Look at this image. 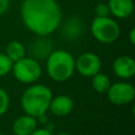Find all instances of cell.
Returning <instances> with one entry per match:
<instances>
[{
    "instance_id": "cell-1",
    "label": "cell",
    "mask_w": 135,
    "mask_h": 135,
    "mask_svg": "<svg viewBox=\"0 0 135 135\" xmlns=\"http://www.w3.org/2000/svg\"><path fill=\"white\" fill-rule=\"evenodd\" d=\"M20 12L24 25L42 37L57 30L61 21V11L56 0H24Z\"/></svg>"
},
{
    "instance_id": "cell-2",
    "label": "cell",
    "mask_w": 135,
    "mask_h": 135,
    "mask_svg": "<svg viewBox=\"0 0 135 135\" xmlns=\"http://www.w3.org/2000/svg\"><path fill=\"white\" fill-rule=\"evenodd\" d=\"M52 91L42 84H34L27 88L21 96V107L31 116L40 117L50 108Z\"/></svg>"
},
{
    "instance_id": "cell-3",
    "label": "cell",
    "mask_w": 135,
    "mask_h": 135,
    "mask_svg": "<svg viewBox=\"0 0 135 135\" xmlns=\"http://www.w3.org/2000/svg\"><path fill=\"white\" fill-rule=\"evenodd\" d=\"M75 60L73 56L63 50L52 52L46 61V71L49 76L56 81L68 80L74 73Z\"/></svg>"
},
{
    "instance_id": "cell-4",
    "label": "cell",
    "mask_w": 135,
    "mask_h": 135,
    "mask_svg": "<svg viewBox=\"0 0 135 135\" xmlns=\"http://www.w3.org/2000/svg\"><path fill=\"white\" fill-rule=\"evenodd\" d=\"M91 32L94 38L102 43L114 42L120 33L118 23L110 17H95L91 24Z\"/></svg>"
},
{
    "instance_id": "cell-5",
    "label": "cell",
    "mask_w": 135,
    "mask_h": 135,
    "mask_svg": "<svg viewBox=\"0 0 135 135\" xmlns=\"http://www.w3.org/2000/svg\"><path fill=\"white\" fill-rule=\"evenodd\" d=\"M13 73L17 80L24 83H32L39 79L41 76V66L37 60L25 58L13 63Z\"/></svg>"
},
{
    "instance_id": "cell-6",
    "label": "cell",
    "mask_w": 135,
    "mask_h": 135,
    "mask_svg": "<svg viewBox=\"0 0 135 135\" xmlns=\"http://www.w3.org/2000/svg\"><path fill=\"white\" fill-rule=\"evenodd\" d=\"M107 93L110 101L117 105L128 104L133 101L135 97V90L133 85L126 82H116L111 84Z\"/></svg>"
},
{
    "instance_id": "cell-7",
    "label": "cell",
    "mask_w": 135,
    "mask_h": 135,
    "mask_svg": "<svg viewBox=\"0 0 135 135\" xmlns=\"http://www.w3.org/2000/svg\"><path fill=\"white\" fill-rule=\"evenodd\" d=\"M75 65L82 76L91 77L99 72L101 61L97 55L93 53H84L78 57Z\"/></svg>"
},
{
    "instance_id": "cell-8",
    "label": "cell",
    "mask_w": 135,
    "mask_h": 135,
    "mask_svg": "<svg viewBox=\"0 0 135 135\" xmlns=\"http://www.w3.org/2000/svg\"><path fill=\"white\" fill-rule=\"evenodd\" d=\"M113 71L120 78H131L135 74V61L130 56H120L114 61Z\"/></svg>"
},
{
    "instance_id": "cell-9",
    "label": "cell",
    "mask_w": 135,
    "mask_h": 135,
    "mask_svg": "<svg viewBox=\"0 0 135 135\" xmlns=\"http://www.w3.org/2000/svg\"><path fill=\"white\" fill-rule=\"evenodd\" d=\"M37 128V120L34 116L23 115L17 118L13 123V132L15 135H30Z\"/></svg>"
},
{
    "instance_id": "cell-10",
    "label": "cell",
    "mask_w": 135,
    "mask_h": 135,
    "mask_svg": "<svg viewBox=\"0 0 135 135\" xmlns=\"http://www.w3.org/2000/svg\"><path fill=\"white\" fill-rule=\"evenodd\" d=\"M110 13L117 18H127L132 15L134 11V4L132 0H109Z\"/></svg>"
},
{
    "instance_id": "cell-11",
    "label": "cell",
    "mask_w": 135,
    "mask_h": 135,
    "mask_svg": "<svg viewBox=\"0 0 135 135\" xmlns=\"http://www.w3.org/2000/svg\"><path fill=\"white\" fill-rule=\"evenodd\" d=\"M49 109L56 116H65L73 110V100L65 95L57 96L54 99L52 98Z\"/></svg>"
},
{
    "instance_id": "cell-12",
    "label": "cell",
    "mask_w": 135,
    "mask_h": 135,
    "mask_svg": "<svg viewBox=\"0 0 135 135\" xmlns=\"http://www.w3.org/2000/svg\"><path fill=\"white\" fill-rule=\"evenodd\" d=\"M5 54L13 62H16L25 56V49L21 42L11 41L6 46Z\"/></svg>"
},
{
    "instance_id": "cell-13",
    "label": "cell",
    "mask_w": 135,
    "mask_h": 135,
    "mask_svg": "<svg viewBox=\"0 0 135 135\" xmlns=\"http://www.w3.org/2000/svg\"><path fill=\"white\" fill-rule=\"evenodd\" d=\"M92 85L94 88V90L98 93H107V91L109 90L111 82H110V78L102 73H97L94 76H92Z\"/></svg>"
},
{
    "instance_id": "cell-14",
    "label": "cell",
    "mask_w": 135,
    "mask_h": 135,
    "mask_svg": "<svg viewBox=\"0 0 135 135\" xmlns=\"http://www.w3.org/2000/svg\"><path fill=\"white\" fill-rule=\"evenodd\" d=\"M80 24H79V22H78V20H76V19H73V20H71L69 23H66V25H65V27H64V34H65V36L68 37H77L78 35H79V33H80Z\"/></svg>"
},
{
    "instance_id": "cell-15",
    "label": "cell",
    "mask_w": 135,
    "mask_h": 135,
    "mask_svg": "<svg viewBox=\"0 0 135 135\" xmlns=\"http://www.w3.org/2000/svg\"><path fill=\"white\" fill-rule=\"evenodd\" d=\"M13 61L6 56V54L0 53V76H4L12 71Z\"/></svg>"
},
{
    "instance_id": "cell-16",
    "label": "cell",
    "mask_w": 135,
    "mask_h": 135,
    "mask_svg": "<svg viewBox=\"0 0 135 135\" xmlns=\"http://www.w3.org/2000/svg\"><path fill=\"white\" fill-rule=\"evenodd\" d=\"M8 104H9L8 96H7L6 92L0 88V115L4 114L6 112V110L8 109Z\"/></svg>"
},
{
    "instance_id": "cell-17",
    "label": "cell",
    "mask_w": 135,
    "mask_h": 135,
    "mask_svg": "<svg viewBox=\"0 0 135 135\" xmlns=\"http://www.w3.org/2000/svg\"><path fill=\"white\" fill-rule=\"evenodd\" d=\"M95 13L97 17H107L110 14V8L107 3H99L95 7Z\"/></svg>"
},
{
    "instance_id": "cell-18",
    "label": "cell",
    "mask_w": 135,
    "mask_h": 135,
    "mask_svg": "<svg viewBox=\"0 0 135 135\" xmlns=\"http://www.w3.org/2000/svg\"><path fill=\"white\" fill-rule=\"evenodd\" d=\"M9 1L8 0H0V15L4 14L8 8Z\"/></svg>"
},
{
    "instance_id": "cell-19",
    "label": "cell",
    "mask_w": 135,
    "mask_h": 135,
    "mask_svg": "<svg viewBox=\"0 0 135 135\" xmlns=\"http://www.w3.org/2000/svg\"><path fill=\"white\" fill-rule=\"evenodd\" d=\"M30 135H52V133L46 129H39V130H35L34 132H32Z\"/></svg>"
},
{
    "instance_id": "cell-20",
    "label": "cell",
    "mask_w": 135,
    "mask_h": 135,
    "mask_svg": "<svg viewBox=\"0 0 135 135\" xmlns=\"http://www.w3.org/2000/svg\"><path fill=\"white\" fill-rule=\"evenodd\" d=\"M130 42L132 44H135V28H132L130 31Z\"/></svg>"
},
{
    "instance_id": "cell-21",
    "label": "cell",
    "mask_w": 135,
    "mask_h": 135,
    "mask_svg": "<svg viewBox=\"0 0 135 135\" xmlns=\"http://www.w3.org/2000/svg\"><path fill=\"white\" fill-rule=\"evenodd\" d=\"M58 135H72V134H69V133H60Z\"/></svg>"
},
{
    "instance_id": "cell-22",
    "label": "cell",
    "mask_w": 135,
    "mask_h": 135,
    "mask_svg": "<svg viewBox=\"0 0 135 135\" xmlns=\"http://www.w3.org/2000/svg\"><path fill=\"white\" fill-rule=\"evenodd\" d=\"M0 135H2V134H1V132H0Z\"/></svg>"
}]
</instances>
